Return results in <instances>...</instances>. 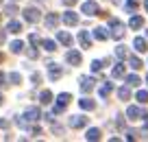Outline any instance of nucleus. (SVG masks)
Wrapping results in <instances>:
<instances>
[{
  "mask_svg": "<svg viewBox=\"0 0 148 142\" xmlns=\"http://www.w3.org/2000/svg\"><path fill=\"white\" fill-rule=\"evenodd\" d=\"M70 101H72V94H68V92H61L59 96H57V105L63 107V109L70 105Z\"/></svg>",
  "mask_w": 148,
  "mask_h": 142,
  "instance_id": "obj_10",
  "label": "nucleus"
},
{
  "mask_svg": "<svg viewBox=\"0 0 148 142\" xmlns=\"http://www.w3.org/2000/svg\"><path fill=\"white\" fill-rule=\"evenodd\" d=\"M28 131L33 133V138H37V136H42V129H39V127H31V129H28Z\"/></svg>",
  "mask_w": 148,
  "mask_h": 142,
  "instance_id": "obj_37",
  "label": "nucleus"
},
{
  "mask_svg": "<svg viewBox=\"0 0 148 142\" xmlns=\"http://www.w3.org/2000/svg\"><path fill=\"white\" fill-rule=\"evenodd\" d=\"M0 61H2V53H0Z\"/></svg>",
  "mask_w": 148,
  "mask_h": 142,
  "instance_id": "obj_46",
  "label": "nucleus"
},
{
  "mask_svg": "<svg viewBox=\"0 0 148 142\" xmlns=\"http://www.w3.org/2000/svg\"><path fill=\"white\" fill-rule=\"evenodd\" d=\"M113 77H116V79L124 77V64H122V61H120V64H116V66H113Z\"/></svg>",
  "mask_w": 148,
  "mask_h": 142,
  "instance_id": "obj_26",
  "label": "nucleus"
},
{
  "mask_svg": "<svg viewBox=\"0 0 148 142\" xmlns=\"http://www.w3.org/2000/svg\"><path fill=\"white\" fill-rule=\"evenodd\" d=\"M0 5H2V0H0Z\"/></svg>",
  "mask_w": 148,
  "mask_h": 142,
  "instance_id": "obj_48",
  "label": "nucleus"
},
{
  "mask_svg": "<svg viewBox=\"0 0 148 142\" xmlns=\"http://www.w3.org/2000/svg\"><path fill=\"white\" fill-rule=\"evenodd\" d=\"M79 42H81L83 48H92V35H89L87 31H81L79 33Z\"/></svg>",
  "mask_w": 148,
  "mask_h": 142,
  "instance_id": "obj_11",
  "label": "nucleus"
},
{
  "mask_svg": "<svg viewBox=\"0 0 148 142\" xmlns=\"http://www.w3.org/2000/svg\"><path fill=\"white\" fill-rule=\"evenodd\" d=\"M126 59H129V66H131L133 70H139V68H142V59H139V57H133V55H131V57H126Z\"/></svg>",
  "mask_w": 148,
  "mask_h": 142,
  "instance_id": "obj_24",
  "label": "nucleus"
},
{
  "mask_svg": "<svg viewBox=\"0 0 148 142\" xmlns=\"http://www.w3.org/2000/svg\"><path fill=\"white\" fill-rule=\"evenodd\" d=\"M102 66H105V61H100V59H94L92 61V70H94V72H100Z\"/></svg>",
  "mask_w": 148,
  "mask_h": 142,
  "instance_id": "obj_32",
  "label": "nucleus"
},
{
  "mask_svg": "<svg viewBox=\"0 0 148 142\" xmlns=\"http://www.w3.org/2000/svg\"><path fill=\"white\" fill-rule=\"evenodd\" d=\"M7 81H11L13 85H20V83H22V74L20 72H11L9 77H7Z\"/></svg>",
  "mask_w": 148,
  "mask_h": 142,
  "instance_id": "obj_28",
  "label": "nucleus"
},
{
  "mask_svg": "<svg viewBox=\"0 0 148 142\" xmlns=\"http://www.w3.org/2000/svg\"><path fill=\"white\" fill-rule=\"evenodd\" d=\"M57 39H59L63 46H72V35H70L68 31H59L57 33Z\"/></svg>",
  "mask_w": 148,
  "mask_h": 142,
  "instance_id": "obj_15",
  "label": "nucleus"
},
{
  "mask_svg": "<svg viewBox=\"0 0 148 142\" xmlns=\"http://www.w3.org/2000/svg\"><path fill=\"white\" fill-rule=\"evenodd\" d=\"M109 28H111L109 35L113 37V39H122V37H124V24H122L120 20L111 18V20H109Z\"/></svg>",
  "mask_w": 148,
  "mask_h": 142,
  "instance_id": "obj_2",
  "label": "nucleus"
},
{
  "mask_svg": "<svg viewBox=\"0 0 148 142\" xmlns=\"http://www.w3.org/2000/svg\"><path fill=\"white\" fill-rule=\"evenodd\" d=\"M94 37H96L98 42H105L107 37H109V33H107L105 26H96V28H94Z\"/></svg>",
  "mask_w": 148,
  "mask_h": 142,
  "instance_id": "obj_16",
  "label": "nucleus"
},
{
  "mask_svg": "<svg viewBox=\"0 0 148 142\" xmlns=\"http://www.w3.org/2000/svg\"><path fill=\"white\" fill-rule=\"evenodd\" d=\"M146 81H148V77H146Z\"/></svg>",
  "mask_w": 148,
  "mask_h": 142,
  "instance_id": "obj_49",
  "label": "nucleus"
},
{
  "mask_svg": "<svg viewBox=\"0 0 148 142\" xmlns=\"http://www.w3.org/2000/svg\"><path fill=\"white\" fill-rule=\"evenodd\" d=\"M137 101L142 103V105H144V103H148V92L146 90H139L137 92Z\"/></svg>",
  "mask_w": 148,
  "mask_h": 142,
  "instance_id": "obj_33",
  "label": "nucleus"
},
{
  "mask_svg": "<svg viewBox=\"0 0 148 142\" xmlns=\"http://www.w3.org/2000/svg\"><path fill=\"white\" fill-rule=\"evenodd\" d=\"M57 24H59V15L57 13H48L46 15V26L52 31V28H57Z\"/></svg>",
  "mask_w": 148,
  "mask_h": 142,
  "instance_id": "obj_17",
  "label": "nucleus"
},
{
  "mask_svg": "<svg viewBox=\"0 0 148 142\" xmlns=\"http://www.w3.org/2000/svg\"><path fill=\"white\" fill-rule=\"evenodd\" d=\"M79 0H63V5H76Z\"/></svg>",
  "mask_w": 148,
  "mask_h": 142,
  "instance_id": "obj_42",
  "label": "nucleus"
},
{
  "mask_svg": "<svg viewBox=\"0 0 148 142\" xmlns=\"http://www.w3.org/2000/svg\"><path fill=\"white\" fill-rule=\"evenodd\" d=\"M22 51H24V42H22V39H15V42H11V53L20 55Z\"/></svg>",
  "mask_w": 148,
  "mask_h": 142,
  "instance_id": "obj_23",
  "label": "nucleus"
},
{
  "mask_svg": "<svg viewBox=\"0 0 148 142\" xmlns=\"http://www.w3.org/2000/svg\"><path fill=\"white\" fill-rule=\"evenodd\" d=\"M65 59H68V64L79 66V64H81V53H79V51H70L68 55H65Z\"/></svg>",
  "mask_w": 148,
  "mask_h": 142,
  "instance_id": "obj_14",
  "label": "nucleus"
},
{
  "mask_svg": "<svg viewBox=\"0 0 148 142\" xmlns=\"http://www.w3.org/2000/svg\"><path fill=\"white\" fill-rule=\"evenodd\" d=\"M100 138H102L100 129H87V133H85V140L87 142H96V140H100Z\"/></svg>",
  "mask_w": 148,
  "mask_h": 142,
  "instance_id": "obj_13",
  "label": "nucleus"
},
{
  "mask_svg": "<svg viewBox=\"0 0 148 142\" xmlns=\"http://www.w3.org/2000/svg\"><path fill=\"white\" fill-rule=\"evenodd\" d=\"M7 31H9V33H20V31H22V22H18V20H11V22L7 24Z\"/></svg>",
  "mask_w": 148,
  "mask_h": 142,
  "instance_id": "obj_22",
  "label": "nucleus"
},
{
  "mask_svg": "<svg viewBox=\"0 0 148 142\" xmlns=\"http://www.w3.org/2000/svg\"><path fill=\"white\" fill-rule=\"evenodd\" d=\"M2 103H5V98H2V94H0V105H2Z\"/></svg>",
  "mask_w": 148,
  "mask_h": 142,
  "instance_id": "obj_45",
  "label": "nucleus"
},
{
  "mask_svg": "<svg viewBox=\"0 0 148 142\" xmlns=\"http://www.w3.org/2000/svg\"><path fill=\"white\" fill-rule=\"evenodd\" d=\"M33 83H35V85H39V83H42V74H39V72L33 74Z\"/></svg>",
  "mask_w": 148,
  "mask_h": 142,
  "instance_id": "obj_38",
  "label": "nucleus"
},
{
  "mask_svg": "<svg viewBox=\"0 0 148 142\" xmlns=\"http://www.w3.org/2000/svg\"><path fill=\"white\" fill-rule=\"evenodd\" d=\"M126 83H129V87H137L139 83H142V79H139L137 74H129V77H126Z\"/></svg>",
  "mask_w": 148,
  "mask_h": 142,
  "instance_id": "obj_25",
  "label": "nucleus"
},
{
  "mask_svg": "<svg viewBox=\"0 0 148 142\" xmlns=\"http://www.w3.org/2000/svg\"><path fill=\"white\" fill-rule=\"evenodd\" d=\"M137 7H139V0H126V11H131V13H133Z\"/></svg>",
  "mask_w": 148,
  "mask_h": 142,
  "instance_id": "obj_31",
  "label": "nucleus"
},
{
  "mask_svg": "<svg viewBox=\"0 0 148 142\" xmlns=\"http://www.w3.org/2000/svg\"><path fill=\"white\" fill-rule=\"evenodd\" d=\"M0 20H2V13H0Z\"/></svg>",
  "mask_w": 148,
  "mask_h": 142,
  "instance_id": "obj_47",
  "label": "nucleus"
},
{
  "mask_svg": "<svg viewBox=\"0 0 148 142\" xmlns=\"http://www.w3.org/2000/svg\"><path fill=\"white\" fill-rule=\"evenodd\" d=\"M126 116H129L131 120H139V118H142V116H144V112L139 109L137 105H131L129 109H126Z\"/></svg>",
  "mask_w": 148,
  "mask_h": 142,
  "instance_id": "obj_9",
  "label": "nucleus"
},
{
  "mask_svg": "<svg viewBox=\"0 0 148 142\" xmlns=\"http://www.w3.org/2000/svg\"><path fill=\"white\" fill-rule=\"evenodd\" d=\"M87 123H89V118L83 116V114L70 116V127H72V129H83V127H87Z\"/></svg>",
  "mask_w": 148,
  "mask_h": 142,
  "instance_id": "obj_4",
  "label": "nucleus"
},
{
  "mask_svg": "<svg viewBox=\"0 0 148 142\" xmlns=\"http://www.w3.org/2000/svg\"><path fill=\"white\" fill-rule=\"evenodd\" d=\"M144 7H146V11H148V0H144Z\"/></svg>",
  "mask_w": 148,
  "mask_h": 142,
  "instance_id": "obj_44",
  "label": "nucleus"
},
{
  "mask_svg": "<svg viewBox=\"0 0 148 142\" xmlns=\"http://www.w3.org/2000/svg\"><path fill=\"white\" fill-rule=\"evenodd\" d=\"M133 46H135V51H137V53H146V51H148V44H146V39H144V37H135V39H133Z\"/></svg>",
  "mask_w": 148,
  "mask_h": 142,
  "instance_id": "obj_12",
  "label": "nucleus"
},
{
  "mask_svg": "<svg viewBox=\"0 0 148 142\" xmlns=\"http://www.w3.org/2000/svg\"><path fill=\"white\" fill-rule=\"evenodd\" d=\"M0 127H2V129H7V127H9V123H7L5 118H0Z\"/></svg>",
  "mask_w": 148,
  "mask_h": 142,
  "instance_id": "obj_40",
  "label": "nucleus"
},
{
  "mask_svg": "<svg viewBox=\"0 0 148 142\" xmlns=\"http://www.w3.org/2000/svg\"><path fill=\"white\" fill-rule=\"evenodd\" d=\"M129 26L133 28V31H137V28L144 26V18H139V15H133V18L129 20Z\"/></svg>",
  "mask_w": 148,
  "mask_h": 142,
  "instance_id": "obj_18",
  "label": "nucleus"
},
{
  "mask_svg": "<svg viewBox=\"0 0 148 142\" xmlns=\"http://www.w3.org/2000/svg\"><path fill=\"white\" fill-rule=\"evenodd\" d=\"M79 81H81V90H83L85 94H87V92H92V90H94V83H96L92 77H81Z\"/></svg>",
  "mask_w": 148,
  "mask_h": 142,
  "instance_id": "obj_6",
  "label": "nucleus"
},
{
  "mask_svg": "<svg viewBox=\"0 0 148 142\" xmlns=\"http://www.w3.org/2000/svg\"><path fill=\"white\" fill-rule=\"evenodd\" d=\"M5 11H7V15H15V13H18V7H15V5H7Z\"/></svg>",
  "mask_w": 148,
  "mask_h": 142,
  "instance_id": "obj_34",
  "label": "nucleus"
},
{
  "mask_svg": "<svg viewBox=\"0 0 148 142\" xmlns=\"http://www.w3.org/2000/svg\"><path fill=\"white\" fill-rule=\"evenodd\" d=\"M118 96H120V101H129L131 98V90L129 87H120V90H118Z\"/></svg>",
  "mask_w": 148,
  "mask_h": 142,
  "instance_id": "obj_29",
  "label": "nucleus"
},
{
  "mask_svg": "<svg viewBox=\"0 0 148 142\" xmlns=\"http://www.w3.org/2000/svg\"><path fill=\"white\" fill-rule=\"evenodd\" d=\"M61 68L57 64H48V77H50V81H57V79H61Z\"/></svg>",
  "mask_w": 148,
  "mask_h": 142,
  "instance_id": "obj_7",
  "label": "nucleus"
},
{
  "mask_svg": "<svg viewBox=\"0 0 148 142\" xmlns=\"http://www.w3.org/2000/svg\"><path fill=\"white\" fill-rule=\"evenodd\" d=\"M63 22L68 24V26H76V24H79V15L74 13V11H65L63 13Z\"/></svg>",
  "mask_w": 148,
  "mask_h": 142,
  "instance_id": "obj_8",
  "label": "nucleus"
},
{
  "mask_svg": "<svg viewBox=\"0 0 148 142\" xmlns=\"http://www.w3.org/2000/svg\"><path fill=\"white\" fill-rule=\"evenodd\" d=\"M26 55L31 57V59H37V57H39V53H37L35 48H28V51H26Z\"/></svg>",
  "mask_w": 148,
  "mask_h": 142,
  "instance_id": "obj_36",
  "label": "nucleus"
},
{
  "mask_svg": "<svg viewBox=\"0 0 148 142\" xmlns=\"http://www.w3.org/2000/svg\"><path fill=\"white\" fill-rule=\"evenodd\" d=\"M142 118H144V129H148V114H144Z\"/></svg>",
  "mask_w": 148,
  "mask_h": 142,
  "instance_id": "obj_41",
  "label": "nucleus"
},
{
  "mask_svg": "<svg viewBox=\"0 0 148 142\" xmlns=\"http://www.w3.org/2000/svg\"><path fill=\"white\" fill-rule=\"evenodd\" d=\"M39 118H42V112L37 109V107H31V109H26L22 116H18V120H15V123H18L20 129H31V125L37 123Z\"/></svg>",
  "mask_w": 148,
  "mask_h": 142,
  "instance_id": "obj_1",
  "label": "nucleus"
},
{
  "mask_svg": "<svg viewBox=\"0 0 148 142\" xmlns=\"http://www.w3.org/2000/svg\"><path fill=\"white\" fill-rule=\"evenodd\" d=\"M22 13H24V20L31 22V24H37L39 20H42V11L35 9V7H28V9H24Z\"/></svg>",
  "mask_w": 148,
  "mask_h": 142,
  "instance_id": "obj_3",
  "label": "nucleus"
},
{
  "mask_svg": "<svg viewBox=\"0 0 148 142\" xmlns=\"http://www.w3.org/2000/svg\"><path fill=\"white\" fill-rule=\"evenodd\" d=\"M28 42H31L33 46H39V42H42V39H39V37H37L35 33H31V37H28Z\"/></svg>",
  "mask_w": 148,
  "mask_h": 142,
  "instance_id": "obj_35",
  "label": "nucleus"
},
{
  "mask_svg": "<svg viewBox=\"0 0 148 142\" xmlns=\"http://www.w3.org/2000/svg\"><path fill=\"white\" fill-rule=\"evenodd\" d=\"M39 44H42V46H44V48H46L48 53L57 51V44H55V42H52V39H42V42H39Z\"/></svg>",
  "mask_w": 148,
  "mask_h": 142,
  "instance_id": "obj_27",
  "label": "nucleus"
},
{
  "mask_svg": "<svg viewBox=\"0 0 148 142\" xmlns=\"http://www.w3.org/2000/svg\"><path fill=\"white\" fill-rule=\"evenodd\" d=\"M81 11H83L85 15H98V5L94 2V0H87V2H83V7H81Z\"/></svg>",
  "mask_w": 148,
  "mask_h": 142,
  "instance_id": "obj_5",
  "label": "nucleus"
},
{
  "mask_svg": "<svg viewBox=\"0 0 148 142\" xmlns=\"http://www.w3.org/2000/svg\"><path fill=\"white\" fill-rule=\"evenodd\" d=\"M39 103H42V105H50V103H52V92L44 90L42 94H39Z\"/></svg>",
  "mask_w": 148,
  "mask_h": 142,
  "instance_id": "obj_19",
  "label": "nucleus"
},
{
  "mask_svg": "<svg viewBox=\"0 0 148 142\" xmlns=\"http://www.w3.org/2000/svg\"><path fill=\"white\" fill-rule=\"evenodd\" d=\"M79 105H81V109H85V112H92L94 107H96V103H94L92 98H81V101H79Z\"/></svg>",
  "mask_w": 148,
  "mask_h": 142,
  "instance_id": "obj_20",
  "label": "nucleus"
},
{
  "mask_svg": "<svg viewBox=\"0 0 148 142\" xmlns=\"http://www.w3.org/2000/svg\"><path fill=\"white\" fill-rule=\"evenodd\" d=\"M111 92H113V83H109V81H107L105 85L100 87V92H98V94H100V98H107V96L111 94Z\"/></svg>",
  "mask_w": 148,
  "mask_h": 142,
  "instance_id": "obj_21",
  "label": "nucleus"
},
{
  "mask_svg": "<svg viewBox=\"0 0 148 142\" xmlns=\"http://www.w3.org/2000/svg\"><path fill=\"white\" fill-rule=\"evenodd\" d=\"M0 85H7V74L0 72Z\"/></svg>",
  "mask_w": 148,
  "mask_h": 142,
  "instance_id": "obj_39",
  "label": "nucleus"
},
{
  "mask_svg": "<svg viewBox=\"0 0 148 142\" xmlns=\"http://www.w3.org/2000/svg\"><path fill=\"white\" fill-rule=\"evenodd\" d=\"M0 44H5V33H0Z\"/></svg>",
  "mask_w": 148,
  "mask_h": 142,
  "instance_id": "obj_43",
  "label": "nucleus"
},
{
  "mask_svg": "<svg viewBox=\"0 0 148 142\" xmlns=\"http://www.w3.org/2000/svg\"><path fill=\"white\" fill-rule=\"evenodd\" d=\"M116 55H118V59H126V57H129V51H126V46H118L116 48Z\"/></svg>",
  "mask_w": 148,
  "mask_h": 142,
  "instance_id": "obj_30",
  "label": "nucleus"
}]
</instances>
